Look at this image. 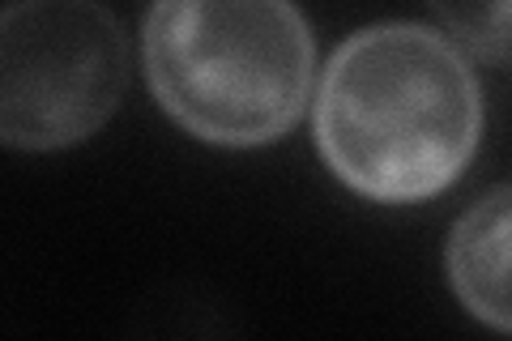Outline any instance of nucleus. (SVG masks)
<instances>
[{
	"mask_svg": "<svg viewBox=\"0 0 512 341\" xmlns=\"http://www.w3.org/2000/svg\"><path fill=\"white\" fill-rule=\"evenodd\" d=\"M312 103L329 171L384 205L457 184L483 137V86L461 47L431 26L384 22L350 35Z\"/></svg>",
	"mask_w": 512,
	"mask_h": 341,
	"instance_id": "obj_1",
	"label": "nucleus"
},
{
	"mask_svg": "<svg viewBox=\"0 0 512 341\" xmlns=\"http://www.w3.org/2000/svg\"><path fill=\"white\" fill-rule=\"evenodd\" d=\"M141 60L158 107L214 145H265L303 120L316 43L295 0H154Z\"/></svg>",
	"mask_w": 512,
	"mask_h": 341,
	"instance_id": "obj_2",
	"label": "nucleus"
},
{
	"mask_svg": "<svg viewBox=\"0 0 512 341\" xmlns=\"http://www.w3.org/2000/svg\"><path fill=\"white\" fill-rule=\"evenodd\" d=\"M128 90V35L103 0L0 9V145L64 150L94 137Z\"/></svg>",
	"mask_w": 512,
	"mask_h": 341,
	"instance_id": "obj_3",
	"label": "nucleus"
},
{
	"mask_svg": "<svg viewBox=\"0 0 512 341\" xmlns=\"http://www.w3.org/2000/svg\"><path fill=\"white\" fill-rule=\"evenodd\" d=\"M508 231H512V192L500 184L474 201L448 239V278L466 312L491 329L508 333Z\"/></svg>",
	"mask_w": 512,
	"mask_h": 341,
	"instance_id": "obj_4",
	"label": "nucleus"
},
{
	"mask_svg": "<svg viewBox=\"0 0 512 341\" xmlns=\"http://www.w3.org/2000/svg\"><path fill=\"white\" fill-rule=\"evenodd\" d=\"M431 9L466 52L495 69L508 64V0H431Z\"/></svg>",
	"mask_w": 512,
	"mask_h": 341,
	"instance_id": "obj_5",
	"label": "nucleus"
}]
</instances>
